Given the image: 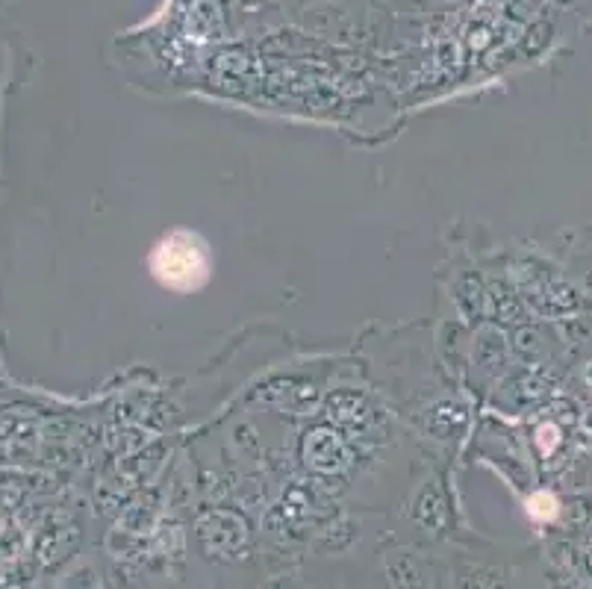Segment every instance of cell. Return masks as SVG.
Here are the masks:
<instances>
[{
    "label": "cell",
    "instance_id": "cell-2",
    "mask_svg": "<svg viewBox=\"0 0 592 589\" xmlns=\"http://www.w3.org/2000/svg\"><path fill=\"white\" fill-rule=\"evenodd\" d=\"M528 513L537 516V519H551V516L557 513V504H554L551 495H537V498L528 504Z\"/></svg>",
    "mask_w": 592,
    "mask_h": 589
},
{
    "label": "cell",
    "instance_id": "cell-1",
    "mask_svg": "<svg viewBox=\"0 0 592 589\" xmlns=\"http://www.w3.org/2000/svg\"><path fill=\"white\" fill-rule=\"evenodd\" d=\"M148 268L160 280V286L177 292V295H189V292H198L201 286L210 283L213 251L198 233L171 230L151 251Z\"/></svg>",
    "mask_w": 592,
    "mask_h": 589
}]
</instances>
